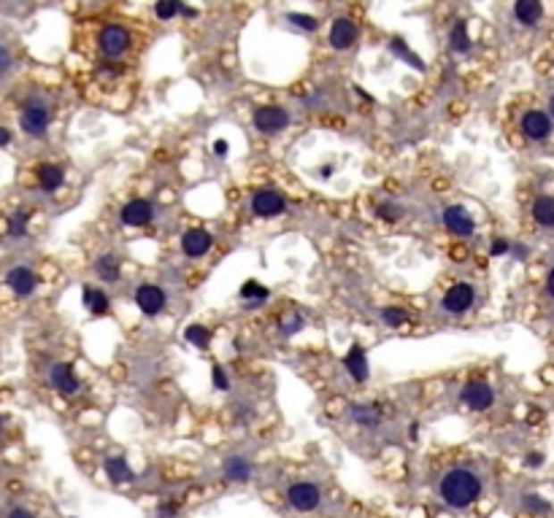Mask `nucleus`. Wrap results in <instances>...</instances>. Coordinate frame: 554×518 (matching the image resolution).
<instances>
[{"label":"nucleus","instance_id":"19","mask_svg":"<svg viewBox=\"0 0 554 518\" xmlns=\"http://www.w3.org/2000/svg\"><path fill=\"white\" fill-rule=\"evenodd\" d=\"M105 475L114 480V483H130V480H136V475H133L130 464L125 462V456H108V459H105Z\"/></svg>","mask_w":554,"mask_h":518},{"label":"nucleus","instance_id":"33","mask_svg":"<svg viewBox=\"0 0 554 518\" xmlns=\"http://www.w3.org/2000/svg\"><path fill=\"white\" fill-rule=\"evenodd\" d=\"M382 319H384V324H390V327H403V324L408 322V313H406L403 308H384V311H382Z\"/></svg>","mask_w":554,"mask_h":518},{"label":"nucleus","instance_id":"10","mask_svg":"<svg viewBox=\"0 0 554 518\" xmlns=\"http://www.w3.org/2000/svg\"><path fill=\"white\" fill-rule=\"evenodd\" d=\"M474 300H476L474 287L471 284H457L443 295V311L447 313H466L474 305Z\"/></svg>","mask_w":554,"mask_h":518},{"label":"nucleus","instance_id":"45","mask_svg":"<svg viewBox=\"0 0 554 518\" xmlns=\"http://www.w3.org/2000/svg\"><path fill=\"white\" fill-rule=\"evenodd\" d=\"M546 289H549V295L554 297V268H551L549 276H546Z\"/></svg>","mask_w":554,"mask_h":518},{"label":"nucleus","instance_id":"48","mask_svg":"<svg viewBox=\"0 0 554 518\" xmlns=\"http://www.w3.org/2000/svg\"><path fill=\"white\" fill-rule=\"evenodd\" d=\"M416 430H419V424H416V422H414V424H411V427H408V438H411V440H414V438H416Z\"/></svg>","mask_w":554,"mask_h":518},{"label":"nucleus","instance_id":"5","mask_svg":"<svg viewBox=\"0 0 554 518\" xmlns=\"http://www.w3.org/2000/svg\"><path fill=\"white\" fill-rule=\"evenodd\" d=\"M97 41H100V49H103L105 57H120L130 46V33L122 25H108V28L100 30Z\"/></svg>","mask_w":554,"mask_h":518},{"label":"nucleus","instance_id":"50","mask_svg":"<svg viewBox=\"0 0 554 518\" xmlns=\"http://www.w3.org/2000/svg\"><path fill=\"white\" fill-rule=\"evenodd\" d=\"M322 176H324V179H330V176H332V168H330V165H327V168H322Z\"/></svg>","mask_w":554,"mask_h":518},{"label":"nucleus","instance_id":"47","mask_svg":"<svg viewBox=\"0 0 554 518\" xmlns=\"http://www.w3.org/2000/svg\"><path fill=\"white\" fill-rule=\"evenodd\" d=\"M181 14H184V17H197V12H195V9H189V6H184V9H181Z\"/></svg>","mask_w":554,"mask_h":518},{"label":"nucleus","instance_id":"49","mask_svg":"<svg viewBox=\"0 0 554 518\" xmlns=\"http://www.w3.org/2000/svg\"><path fill=\"white\" fill-rule=\"evenodd\" d=\"M549 116H551V119H554V95H551V97H549Z\"/></svg>","mask_w":554,"mask_h":518},{"label":"nucleus","instance_id":"37","mask_svg":"<svg viewBox=\"0 0 554 518\" xmlns=\"http://www.w3.org/2000/svg\"><path fill=\"white\" fill-rule=\"evenodd\" d=\"M303 324H306V322H303L300 316H292L290 322L281 324V332H284V335H295L298 330H303Z\"/></svg>","mask_w":554,"mask_h":518},{"label":"nucleus","instance_id":"17","mask_svg":"<svg viewBox=\"0 0 554 518\" xmlns=\"http://www.w3.org/2000/svg\"><path fill=\"white\" fill-rule=\"evenodd\" d=\"M181 248L187 256H203L211 248V235L206 230H189L181 238Z\"/></svg>","mask_w":554,"mask_h":518},{"label":"nucleus","instance_id":"43","mask_svg":"<svg viewBox=\"0 0 554 518\" xmlns=\"http://www.w3.org/2000/svg\"><path fill=\"white\" fill-rule=\"evenodd\" d=\"M228 149H231L228 141H216V144H214V155H216V157H228Z\"/></svg>","mask_w":554,"mask_h":518},{"label":"nucleus","instance_id":"38","mask_svg":"<svg viewBox=\"0 0 554 518\" xmlns=\"http://www.w3.org/2000/svg\"><path fill=\"white\" fill-rule=\"evenodd\" d=\"M506 251H511L508 240H506V238H495L492 246H490V254H492V256H500V254H506Z\"/></svg>","mask_w":554,"mask_h":518},{"label":"nucleus","instance_id":"9","mask_svg":"<svg viewBox=\"0 0 554 518\" xmlns=\"http://www.w3.org/2000/svg\"><path fill=\"white\" fill-rule=\"evenodd\" d=\"M463 403L471 408V411H487L492 408L495 403V392L484 383V380H474L463 388Z\"/></svg>","mask_w":554,"mask_h":518},{"label":"nucleus","instance_id":"40","mask_svg":"<svg viewBox=\"0 0 554 518\" xmlns=\"http://www.w3.org/2000/svg\"><path fill=\"white\" fill-rule=\"evenodd\" d=\"M9 68H12L9 49H6V46H0V73H9Z\"/></svg>","mask_w":554,"mask_h":518},{"label":"nucleus","instance_id":"31","mask_svg":"<svg viewBox=\"0 0 554 518\" xmlns=\"http://www.w3.org/2000/svg\"><path fill=\"white\" fill-rule=\"evenodd\" d=\"M181 4H179V0H163V4H157L155 6V14L160 17V20H173L176 14H181Z\"/></svg>","mask_w":554,"mask_h":518},{"label":"nucleus","instance_id":"15","mask_svg":"<svg viewBox=\"0 0 554 518\" xmlns=\"http://www.w3.org/2000/svg\"><path fill=\"white\" fill-rule=\"evenodd\" d=\"M6 284L12 287V292L14 295H20V297H28V295H33L36 292V276H33V271H28V268H12L9 273H6Z\"/></svg>","mask_w":554,"mask_h":518},{"label":"nucleus","instance_id":"24","mask_svg":"<svg viewBox=\"0 0 554 518\" xmlns=\"http://www.w3.org/2000/svg\"><path fill=\"white\" fill-rule=\"evenodd\" d=\"M38 181H41V187H44L46 192H55V189L63 187L65 173H63L57 165H41V171H38Z\"/></svg>","mask_w":554,"mask_h":518},{"label":"nucleus","instance_id":"29","mask_svg":"<svg viewBox=\"0 0 554 518\" xmlns=\"http://www.w3.org/2000/svg\"><path fill=\"white\" fill-rule=\"evenodd\" d=\"M390 49H392V54L403 57V60H406L408 65H414L416 71H424V63H422V60H419L411 49H406V44H403L400 38H392V41H390Z\"/></svg>","mask_w":554,"mask_h":518},{"label":"nucleus","instance_id":"6","mask_svg":"<svg viewBox=\"0 0 554 518\" xmlns=\"http://www.w3.org/2000/svg\"><path fill=\"white\" fill-rule=\"evenodd\" d=\"M551 116L546 111H527L522 116V133L530 141H546L551 136Z\"/></svg>","mask_w":554,"mask_h":518},{"label":"nucleus","instance_id":"36","mask_svg":"<svg viewBox=\"0 0 554 518\" xmlns=\"http://www.w3.org/2000/svg\"><path fill=\"white\" fill-rule=\"evenodd\" d=\"M211 378H214V386L219 388V392H228V388H231V380H228V375H225V367L214 364V370H211Z\"/></svg>","mask_w":554,"mask_h":518},{"label":"nucleus","instance_id":"26","mask_svg":"<svg viewBox=\"0 0 554 518\" xmlns=\"http://www.w3.org/2000/svg\"><path fill=\"white\" fill-rule=\"evenodd\" d=\"M471 36H468V22H457L455 28H452V36H449V46H452V52H457V54H463V52H468L471 49Z\"/></svg>","mask_w":554,"mask_h":518},{"label":"nucleus","instance_id":"46","mask_svg":"<svg viewBox=\"0 0 554 518\" xmlns=\"http://www.w3.org/2000/svg\"><path fill=\"white\" fill-rule=\"evenodd\" d=\"M514 254L516 256H527V246H514Z\"/></svg>","mask_w":554,"mask_h":518},{"label":"nucleus","instance_id":"35","mask_svg":"<svg viewBox=\"0 0 554 518\" xmlns=\"http://www.w3.org/2000/svg\"><path fill=\"white\" fill-rule=\"evenodd\" d=\"M28 219H30V216L22 213V211L14 213V216H12V224H9V235H12V238H22L25 230H28Z\"/></svg>","mask_w":554,"mask_h":518},{"label":"nucleus","instance_id":"21","mask_svg":"<svg viewBox=\"0 0 554 518\" xmlns=\"http://www.w3.org/2000/svg\"><path fill=\"white\" fill-rule=\"evenodd\" d=\"M95 271H97V276H100L103 281L114 284V281H120V259H117L114 254H103V256L97 259Z\"/></svg>","mask_w":554,"mask_h":518},{"label":"nucleus","instance_id":"7","mask_svg":"<svg viewBox=\"0 0 554 518\" xmlns=\"http://www.w3.org/2000/svg\"><path fill=\"white\" fill-rule=\"evenodd\" d=\"M443 227L449 232H455L457 238H471L476 224H474V216L463 208V205H449L443 211Z\"/></svg>","mask_w":554,"mask_h":518},{"label":"nucleus","instance_id":"20","mask_svg":"<svg viewBox=\"0 0 554 518\" xmlns=\"http://www.w3.org/2000/svg\"><path fill=\"white\" fill-rule=\"evenodd\" d=\"M533 219L541 227H554V197L551 195H541L533 203Z\"/></svg>","mask_w":554,"mask_h":518},{"label":"nucleus","instance_id":"18","mask_svg":"<svg viewBox=\"0 0 554 518\" xmlns=\"http://www.w3.org/2000/svg\"><path fill=\"white\" fill-rule=\"evenodd\" d=\"M344 367H347V372L357 380V383H363L365 378H368V359H365V351H363V346H352V351L347 354V359H344Z\"/></svg>","mask_w":554,"mask_h":518},{"label":"nucleus","instance_id":"1","mask_svg":"<svg viewBox=\"0 0 554 518\" xmlns=\"http://www.w3.org/2000/svg\"><path fill=\"white\" fill-rule=\"evenodd\" d=\"M438 497L449 507H468L482 497V478L471 467H452L441 475Z\"/></svg>","mask_w":554,"mask_h":518},{"label":"nucleus","instance_id":"11","mask_svg":"<svg viewBox=\"0 0 554 518\" xmlns=\"http://www.w3.org/2000/svg\"><path fill=\"white\" fill-rule=\"evenodd\" d=\"M136 303H138V308L147 316H157L163 311V305H165V292L160 287H155V284H144L136 292Z\"/></svg>","mask_w":554,"mask_h":518},{"label":"nucleus","instance_id":"22","mask_svg":"<svg viewBox=\"0 0 554 518\" xmlns=\"http://www.w3.org/2000/svg\"><path fill=\"white\" fill-rule=\"evenodd\" d=\"M249 475H252L249 459H244V456H231V459L225 462V478H228V480L244 483V480H249Z\"/></svg>","mask_w":554,"mask_h":518},{"label":"nucleus","instance_id":"32","mask_svg":"<svg viewBox=\"0 0 554 518\" xmlns=\"http://www.w3.org/2000/svg\"><path fill=\"white\" fill-rule=\"evenodd\" d=\"M376 216L379 219H384V221H398L400 216H403V205H398V203H382L379 208H376Z\"/></svg>","mask_w":554,"mask_h":518},{"label":"nucleus","instance_id":"12","mask_svg":"<svg viewBox=\"0 0 554 518\" xmlns=\"http://www.w3.org/2000/svg\"><path fill=\"white\" fill-rule=\"evenodd\" d=\"M155 219V205L149 200H130L122 208V221L128 227H144Z\"/></svg>","mask_w":554,"mask_h":518},{"label":"nucleus","instance_id":"27","mask_svg":"<svg viewBox=\"0 0 554 518\" xmlns=\"http://www.w3.org/2000/svg\"><path fill=\"white\" fill-rule=\"evenodd\" d=\"M241 297L247 300L249 308H255V305H263V300H268V289L260 287L257 281H247V284L241 287Z\"/></svg>","mask_w":554,"mask_h":518},{"label":"nucleus","instance_id":"4","mask_svg":"<svg viewBox=\"0 0 554 518\" xmlns=\"http://www.w3.org/2000/svg\"><path fill=\"white\" fill-rule=\"evenodd\" d=\"M287 124H290V113L281 105H265V108L255 111V127L260 130V133H265V136L281 133Z\"/></svg>","mask_w":554,"mask_h":518},{"label":"nucleus","instance_id":"14","mask_svg":"<svg viewBox=\"0 0 554 518\" xmlns=\"http://www.w3.org/2000/svg\"><path fill=\"white\" fill-rule=\"evenodd\" d=\"M357 38V25L347 17H339L330 28V44L332 49H349Z\"/></svg>","mask_w":554,"mask_h":518},{"label":"nucleus","instance_id":"3","mask_svg":"<svg viewBox=\"0 0 554 518\" xmlns=\"http://www.w3.org/2000/svg\"><path fill=\"white\" fill-rule=\"evenodd\" d=\"M322 499V491L316 483H308V480H300V483H292L287 489V502L298 510V513H311Z\"/></svg>","mask_w":554,"mask_h":518},{"label":"nucleus","instance_id":"8","mask_svg":"<svg viewBox=\"0 0 554 518\" xmlns=\"http://www.w3.org/2000/svg\"><path fill=\"white\" fill-rule=\"evenodd\" d=\"M287 208L284 197L273 189H260L252 195V213L255 216H263V219H271V216H279L281 211Z\"/></svg>","mask_w":554,"mask_h":518},{"label":"nucleus","instance_id":"34","mask_svg":"<svg viewBox=\"0 0 554 518\" xmlns=\"http://www.w3.org/2000/svg\"><path fill=\"white\" fill-rule=\"evenodd\" d=\"M287 20H290L295 28H300V30H308V33H314V30L319 28V22H316L314 17H308V14H287Z\"/></svg>","mask_w":554,"mask_h":518},{"label":"nucleus","instance_id":"44","mask_svg":"<svg viewBox=\"0 0 554 518\" xmlns=\"http://www.w3.org/2000/svg\"><path fill=\"white\" fill-rule=\"evenodd\" d=\"M12 144V133L9 130H0V146H9Z\"/></svg>","mask_w":554,"mask_h":518},{"label":"nucleus","instance_id":"13","mask_svg":"<svg viewBox=\"0 0 554 518\" xmlns=\"http://www.w3.org/2000/svg\"><path fill=\"white\" fill-rule=\"evenodd\" d=\"M49 380L52 386L57 388L60 395H76L79 392V378L73 375V367L71 364H52L49 370Z\"/></svg>","mask_w":554,"mask_h":518},{"label":"nucleus","instance_id":"25","mask_svg":"<svg viewBox=\"0 0 554 518\" xmlns=\"http://www.w3.org/2000/svg\"><path fill=\"white\" fill-rule=\"evenodd\" d=\"M84 305H87L95 316L108 313V297H105L100 289H95V287H84Z\"/></svg>","mask_w":554,"mask_h":518},{"label":"nucleus","instance_id":"16","mask_svg":"<svg viewBox=\"0 0 554 518\" xmlns=\"http://www.w3.org/2000/svg\"><path fill=\"white\" fill-rule=\"evenodd\" d=\"M514 17L519 25L525 28H533L543 20V6L538 4V0H516L514 4Z\"/></svg>","mask_w":554,"mask_h":518},{"label":"nucleus","instance_id":"42","mask_svg":"<svg viewBox=\"0 0 554 518\" xmlns=\"http://www.w3.org/2000/svg\"><path fill=\"white\" fill-rule=\"evenodd\" d=\"M9 518H36L30 510H25V507H12L9 510Z\"/></svg>","mask_w":554,"mask_h":518},{"label":"nucleus","instance_id":"23","mask_svg":"<svg viewBox=\"0 0 554 518\" xmlns=\"http://www.w3.org/2000/svg\"><path fill=\"white\" fill-rule=\"evenodd\" d=\"M349 414L360 427H379V422H382V411L376 405H352Z\"/></svg>","mask_w":554,"mask_h":518},{"label":"nucleus","instance_id":"41","mask_svg":"<svg viewBox=\"0 0 554 518\" xmlns=\"http://www.w3.org/2000/svg\"><path fill=\"white\" fill-rule=\"evenodd\" d=\"M525 464H527V467H541V464H543V454L533 451V454H530V456L525 459Z\"/></svg>","mask_w":554,"mask_h":518},{"label":"nucleus","instance_id":"30","mask_svg":"<svg viewBox=\"0 0 554 518\" xmlns=\"http://www.w3.org/2000/svg\"><path fill=\"white\" fill-rule=\"evenodd\" d=\"M522 507H525V510H530V513H535V515H541V513H549V510H551V505H549L541 494H525V497H522Z\"/></svg>","mask_w":554,"mask_h":518},{"label":"nucleus","instance_id":"28","mask_svg":"<svg viewBox=\"0 0 554 518\" xmlns=\"http://www.w3.org/2000/svg\"><path fill=\"white\" fill-rule=\"evenodd\" d=\"M184 338H187V343H192L197 348H208V343H211V332L203 324H189L184 330Z\"/></svg>","mask_w":554,"mask_h":518},{"label":"nucleus","instance_id":"2","mask_svg":"<svg viewBox=\"0 0 554 518\" xmlns=\"http://www.w3.org/2000/svg\"><path fill=\"white\" fill-rule=\"evenodd\" d=\"M22 130L28 136H33V138H44L46 136V127H49V108H46V103L44 100H38V97H33V100H28L25 105H22Z\"/></svg>","mask_w":554,"mask_h":518},{"label":"nucleus","instance_id":"39","mask_svg":"<svg viewBox=\"0 0 554 518\" xmlns=\"http://www.w3.org/2000/svg\"><path fill=\"white\" fill-rule=\"evenodd\" d=\"M176 513H179V507L173 502H165L157 507V518H176Z\"/></svg>","mask_w":554,"mask_h":518}]
</instances>
